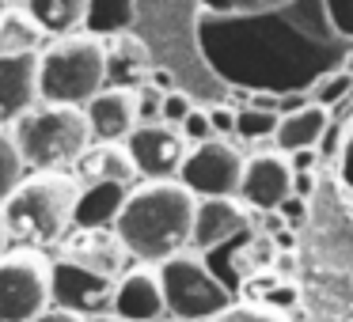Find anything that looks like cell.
Instances as JSON below:
<instances>
[{
	"mask_svg": "<svg viewBox=\"0 0 353 322\" xmlns=\"http://www.w3.org/2000/svg\"><path fill=\"white\" fill-rule=\"evenodd\" d=\"M194 213H198V197L179 178L175 182H141L125 197L114 231L130 250V258L160 269L163 261L186 254L194 235Z\"/></svg>",
	"mask_w": 353,
	"mask_h": 322,
	"instance_id": "cell-1",
	"label": "cell"
},
{
	"mask_svg": "<svg viewBox=\"0 0 353 322\" xmlns=\"http://www.w3.org/2000/svg\"><path fill=\"white\" fill-rule=\"evenodd\" d=\"M80 182L69 171H31L0 205V224L19 250H46L77 228Z\"/></svg>",
	"mask_w": 353,
	"mask_h": 322,
	"instance_id": "cell-2",
	"label": "cell"
},
{
	"mask_svg": "<svg viewBox=\"0 0 353 322\" xmlns=\"http://www.w3.org/2000/svg\"><path fill=\"white\" fill-rule=\"evenodd\" d=\"M103 87H107V46L95 34H69L39 54V95L50 107L84 110Z\"/></svg>",
	"mask_w": 353,
	"mask_h": 322,
	"instance_id": "cell-3",
	"label": "cell"
},
{
	"mask_svg": "<svg viewBox=\"0 0 353 322\" xmlns=\"http://www.w3.org/2000/svg\"><path fill=\"white\" fill-rule=\"evenodd\" d=\"M19 155L27 171H65L77 167L80 155L92 148V125L80 107H50L39 103L31 114L12 125Z\"/></svg>",
	"mask_w": 353,
	"mask_h": 322,
	"instance_id": "cell-4",
	"label": "cell"
},
{
	"mask_svg": "<svg viewBox=\"0 0 353 322\" xmlns=\"http://www.w3.org/2000/svg\"><path fill=\"white\" fill-rule=\"evenodd\" d=\"M160 284H163V299H168V314L175 322H216L236 303L228 284L198 254H179V258L163 261Z\"/></svg>",
	"mask_w": 353,
	"mask_h": 322,
	"instance_id": "cell-5",
	"label": "cell"
},
{
	"mask_svg": "<svg viewBox=\"0 0 353 322\" xmlns=\"http://www.w3.org/2000/svg\"><path fill=\"white\" fill-rule=\"evenodd\" d=\"M50 311V261L39 250H8L0 261V322H34Z\"/></svg>",
	"mask_w": 353,
	"mask_h": 322,
	"instance_id": "cell-6",
	"label": "cell"
},
{
	"mask_svg": "<svg viewBox=\"0 0 353 322\" xmlns=\"http://www.w3.org/2000/svg\"><path fill=\"white\" fill-rule=\"evenodd\" d=\"M243 163H247V155L239 152L232 140H205V144L190 148L183 171H179V182H183L198 201L239 197Z\"/></svg>",
	"mask_w": 353,
	"mask_h": 322,
	"instance_id": "cell-7",
	"label": "cell"
},
{
	"mask_svg": "<svg viewBox=\"0 0 353 322\" xmlns=\"http://www.w3.org/2000/svg\"><path fill=\"white\" fill-rule=\"evenodd\" d=\"M114 292L118 281L110 277H99L61 258L50 261V307L72 311L80 319H99V314H114Z\"/></svg>",
	"mask_w": 353,
	"mask_h": 322,
	"instance_id": "cell-8",
	"label": "cell"
},
{
	"mask_svg": "<svg viewBox=\"0 0 353 322\" xmlns=\"http://www.w3.org/2000/svg\"><path fill=\"white\" fill-rule=\"evenodd\" d=\"M125 148H130L133 167L145 182H175L186 155H190V144L183 140V133L163 122L137 125L125 140Z\"/></svg>",
	"mask_w": 353,
	"mask_h": 322,
	"instance_id": "cell-9",
	"label": "cell"
},
{
	"mask_svg": "<svg viewBox=\"0 0 353 322\" xmlns=\"http://www.w3.org/2000/svg\"><path fill=\"white\" fill-rule=\"evenodd\" d=\"M292 163L277 148L254 152L243 163V182H239V201L259 213H277L292 197Z\"/></svg>",
	"mask_w": 353,
	"mask_h": 322,
	"instance_id": "cell-10",
	"label": "cell"
},
{
	"mask_svg": "<svg viewBox=\"0 0 353 322\" xmlns=\"http://www.w3.org/2000/svg\"><path fill=\"white\" fill-rule=\"evenodd\" d=\"M61 261H72L80 269H92L99 277H125V261L130 250L122 246L114 228H72L61 239Z\"/></svg>",
	"mask_w": 353,
	"mask_h": 322,
	"instance_id": "cell-11",
	"label": "cell"
},
{
	"mask_svg": "<svg viewBox=\"0 0 353 322\" xmlns=\"http://www.w3.org/2000/svg\"><path fill=\"white\" fill-rule=\"evenodd\" d=\"M39 103V54H0V125H16Z\"/></svg>",
	"mask_w": 353,
	"mask_h": 322,
	"instance_id": "cell-12",
	"label": "cell"
},
{
	"mask_svg": "<svg viewBox=\"0 0 353 322\" xmlns=\"http://www.w3.org/2000/svg\"><path fill=\"white\" fill-rule=\"evenodd\" d=\"M114 314L122 322H163L168 299H163L160 269H152V266L125 269V277H118Z\"/></svg>",
	"mask_w": 353,
	"mask_h": 322,
	"instance_id": "cell-13",
	"label": "cell"
},
{
	"mask_svg": "<svg viewBox=\"0 0 353 322\" xmlns=\"http://www.w3.org/2000/svg\"><path fill=\"white\" fill-rule=\"evenodd\" d=\"M88 125H92V137L103 144H125L130 133L141 125L137 114V92H125V87H103L92 103L84 107Z\"/></svg>",
	"mask_w": 353,
	"mask_h": 322,
	"instance_id": "cell-14",
	"label": "cell"
},
{
	"mask_svg": "<svg viewBox=\"0 0 353 322\" xmlns=\"http://www.w3.org/2000/svg\"><path fill=\"white\" fill-rule=\"evenodd\" d=\"M243 231H247V205L239 197L198 201L190 246H194V250H213V246H221V243H228V239L243 235Z\"/></svg>",
	"mask_w": 353,
	"mask_h": 322,
	"instance_id": "cell-15",
	"label": "cell"
},
{
	"mask_svg": "<svg viewBox=\"0 0 353 322\" xmlns=\"http://www.w3.org/2000/svg\"><path fill=\"white\" fill-rule=\"evenodd\" d=\"M137 167H133V155L125 144H103L92 140L84 155L77 163V182L80 186H125L133 190L137 186Z\"/></svg>",
	"mask_w": 353,
	"mask_h": 322,
	"instance_id": "cell-16",
	"label": "cell"
},
{
	"mask_svg": "<svg viewBox=\"0 0 353 322\" xmlns=\"http://www.w3.org/2000/svg\"><path fill=\"white\" fill-rule=\"evenodd\" d=\"M330 129V110L315 107V103H300V107L285 110L274 133V148L281 155H296V152H312L323 144Z\"/></svg>",
	"mask_w": 353,
	"mask_h": 322,
	"instance_id": "cell-17",
	"label": "cell"
},
{
	"mask_svg": "<svg viewBox=\"0 0 353 322\" xmlns=\"http://www.w3.org/2000/svg\"><path fill=\"white\" fill-rule=\"evenodd\" d=\"M107 46V84L110 87H125V92H137L141 84H148L152 76V54L137 34H114V39L103 42Z\"/></svg>",
	"mask_w": 353,
	"mask_h": 322,
	"instance_id": "cell-18",
	"label": "cell"
},
{
	"mask_svg": "<svg viewBox=\"0 0 353 322\" xmlns=\"http://www.w3.org/2000/svg\"><path fill=\"white\" fill-rule=\"evenodd\" d=\"M39 27L46 34L57 39H69V34H80L88 27V12H92V0H31L27 4Z\"/></svg>",
	"mask_w": 353,
	"mask_h": 322,
	"instance_id": "cell-19",
	"label": "cell"
},
{
	"mask_svg": "<svg viewBox=\"0 0 353 322\" xmlns=\"http://www.w3.org/2000/svg\"><path fill=\"white\" fill-rule=\"evenodd\" d=\"M130 190L125 186H80L77 228H114Z\"/></svg>",
	"mask_w": 353,
	"mask_h": 322,
	"instance_id": "cell-20",
	"label": "cell"
},
{
	"mask_svg": "<svg viewBox=\"0 0 353 322\" xmlns=\"http://www.w3.org/2000/svg\"><path fill=\"white\" fill-rule=\"evenodd\" d=\"M42 39H46V31L27 12V4L0 12V54H42Z\"/></svg>",
	"mask_w": 353,
	"mask_h": 322,
	"instance_id": "cell-21",
	"label": "cell"
},
{
	"mask_svg": "<svg viewBox=\"0 0 353 322\" xmlns=\"http://www.w3.org/2000/svg\"><path fill=\"white\" fill-rule=\"evenodd\" d=\"M133 23V8L130 4H92V12H88V34H95V39H114V34H125Z\"/></svg>",
	"mask_w": 353,
	"mask_h": 322,
	"instance_id": "cell-22",
	"label": "cell"
},
{
	"mask_svg": "<svg viewBox=\"0 0 353 322\" xmlns=\"http://www.w3.org/2000/svg\"><path fill=\"white\" fill-rule=\"evenodd\" d=\"M277 122H281V114H277V110H266V107H243V110H236V137H239V140H247V144H259V140H274Z\"/></svg>",
	"mask_w": 353,
	"mask_h": 322,
	"instance_id": "cell-23",
	"label": "cell"
},
{
	"mask_svg": "<svg viewBox=\"0 0 353 322\" xmlns=\"http://www.w3.org/2000/svg\"><path fill=\"white\" fill-rule=\"evenodd\" d=\"M27 178V163L19 155L16 140H12L8 129H0V205L19 190V182Z\"/></svg>",
	"mask_w": 353,
	"mask_h": 322,
	"instance_id": "cell-24",
	"label": "cell"
},
{
	"mask_svg": "<svg viewBox=\"0 0 353 322\" xmlns=\"http://www.w3.org/2000/svg\"><path fill=\"white\" fill-rule=\"evenodd\" d=\"M345 95H353V72H334V76L315 84V92L307 103H315V107H323V110H334Z\"/></svg>",
	"mask_w": 353,
	"mask_h": 322,
	"instance_id": "cell-25",
	"label": "cell"
},
{
	"mask_svg": "<svg viewBox=\"0 0 353 322\" xmlns=\"http://www.w3.org/2000/svg\"><path fill=\"white\" fill-rule=\"evenodd\" d=\"M216 322H289V319L270 303H232Z\"/></svg>",
	"mask_w": 353,
	"mask_h": 322,
	"instance_id": "cell-26",
	"label": "cell"
},
{
	"mask_svg": "<svg viewBox=\"0 0 353 322\" xmlns=\"http://www.w3.org/2000/svg\"><path fill=\"white\" fill-rule=\"evenodd\" d=\"M190 114H194V99H190L186 92H179V87H175V92L163 95V110H160V122H163V125L179 129V125H183Z\"/></svg>",
	"mask_w": 353,
	"mask_h": 322,
	"instance_id": "cell-27",
	"label": "cell"
},
{
	"mask_svg": "<svg viewBox=\"0 0 353 322\" xmlns=\"http://www.w3.org/2000/svg\"><path fill=\"white\" fill-rule=\"evenodd\" d=\"M179 133H183V140H186L190 148L205 144V140H216V137H213V122H209V110H198V107H194V114L186 118L183 125H179Z\"/></svg>",
	"mask_w": 353,
	"mask_h": 322,
	"instance_id": "cell-28",
	"label": "cell"
},
{
	"mask_svg": "<svg viewBox=\"0 0 353 322\" xmlns=\"http://www.w3.org/2000/svg\"><path fill=\"white\" fill-rule=\"evenodd\" d=\"M160 110H163V92H156L152 84H141V87H137V114H141V125L160 122Z\"/></svg>",
	"mask_w": 353,
	"mask_h": 322,
	"instance_id": "cell-29",
	"label": "cell"
},
{
	"mask_svg": "<svg viewBox=\"0 0 353 322\" xmlns=\"http://www.w3.org/2000/svg\"><path fill=\"white\" fill-rule=\"evenodd\" d=\"M209 122H213V137L216 140L236 137V110L232 107H209Z\"/></svg>",
	"mask_w": 353,
	"mask_h": 322,
	"instance_id": "cell-30",
	"label": "cell"
},
{
	"mask_svg": "<svg viewBox=\"0 0 353 322\" xmlns=\"http://www.w3.org/2000/svg\"><path fill=\"white\" fill-rule=\"evenodd\" d=\"M34 322H84V319L72 314V311H61V307H50V311H42Z\"/></svg>",
	"mask_w": 353,
	"mask_h": 322,
	"instance_id": "cell-31",
	"label": "cell"
},
{
	"mask_svg": "<svg viewBox=\"0 0 353 322\" xmlns=\"http://www.w3.org/2000/svg\"><path fill=\"white\" fill-rule=\"evenodd\" d=\"M312 190H315V178L312 175H296V178H292V197L307 201V197H312Z\"/></svg>",
	"mask_w": 353,
	"mask_h": 322,
	"instance_id": "cell-32",
	"label": "cell"
},
{
	"mask_svg": "<svg viewBox=\"0 0 353 322\" xmlns=\"http://www.w3.org/2000/svg\"><path fill=\"white\" fill-rule=\"evenodd\" d=\"M277 213H285V220H289V216H292V220H300V216H304V201H300V197H289L281 208H277Z\"/></svg>",
	"mask_w": 353,
	"mask_h": 322,
	"instance_id": "cell-33",
	"label": "cell"
},
{
	"mask_svg": "<svg viewBox=\"0 0 353 322\" xmlns=\"http://www.w3.org/2000/svg\"><path fill=\"white\" fill-rule=\"evenodd\" d=\"M4 254H8V231H4V224H0V261H4Z\"/></svg>",
	"mask_w": 353,
	"mask_h": 322,
	"instance_id": "cell-34",
	"label": "cell"
},
{
	"mask_svg": "<svg viewBox=\"0 0 353 322\" xmlns=\"http://www.w3.org/2000/svg\"><path fill=\"white\" fill-rule=\"evenodd\" d=\"M84 322H122L118 314H99V319H84Z\"/></svg>",
	"mask_w": 353,
	"mask_h": 322,
	"instance_id": "cell-35",
	"label": "cell"
},
{
	"mask_svg": "<svg viewBox=\"0 0 353 322\" xmlns=\"http://www.w3.org/2000/svg\"><path fill=\"white\" fill-rule=\"evenodd\" d=\"M171 322H175V319H171Z\"/></svg>",
	"mask_w": 353,
	"mask_h": 322,
	"instance_id": "cell-36",
	"label": "cell"
}]
</instances>
